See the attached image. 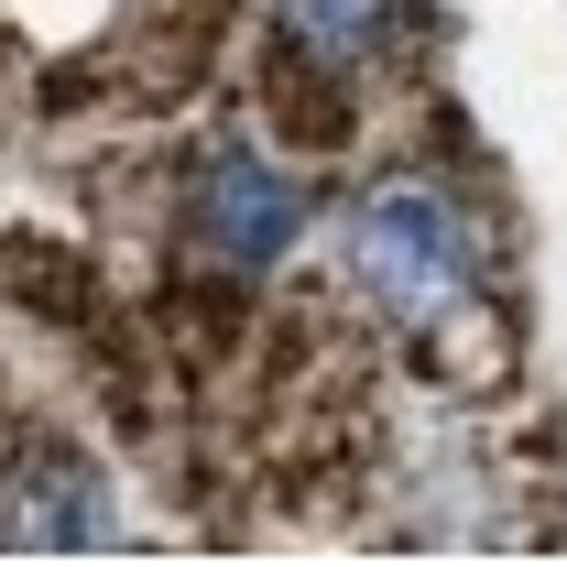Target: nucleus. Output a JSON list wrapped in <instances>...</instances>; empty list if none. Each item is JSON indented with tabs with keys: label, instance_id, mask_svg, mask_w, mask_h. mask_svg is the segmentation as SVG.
Here are the masks:
<instances>
[{
	"label": "nucleus",
	"instance_id": "nucleus-1",
	"mask_svg": "<svg viewBox=\"0 0 567 567\" xmlns=\"http://www.w3.org/2000/svg\"><path fill=\"white\" fill-rule=\"evenodd\" d=\"M350 274L371 284L382 317L425 328V317L458 306V284H470V240H458V218L436 208L425 186H382V197L360 208V229H350Z\"/></svg>",
	"mask_w": 567,
	"mask_h": 567
},
{
	"label": "nucleus",
	"instance_id": "nucleus-2",
	"mask_svg": "<svg viewBox=\"0 0 567 567\" xmlns=\"http://www.w3.org/2000/svg\"><path fill=\"white\" fill-rule=\"evenodd\" d=\"M295 229H306V197H295V175H274L262 153H218L208 175H197V240H208L229 274L284 262Z\"/></svg>",
	"mask_w": 567,
	"mask_h": 567
},
{
	"label": "nucleus",
	"instance_id": "nucleus-3",
	"mask_svg": "<svg viewBox=\"0 0 567 567\" xmlns=\"http://www.w3.org/2000/svg\"><path fill=\"white\" fill-rule=\"evenodd\" d=\"M393 22H404V0H284V33L306 66H371L393 44Z\"/></svg>",
	"mask_w": 567,
	"mask_h": 567
}]
</instances>
